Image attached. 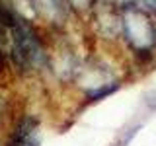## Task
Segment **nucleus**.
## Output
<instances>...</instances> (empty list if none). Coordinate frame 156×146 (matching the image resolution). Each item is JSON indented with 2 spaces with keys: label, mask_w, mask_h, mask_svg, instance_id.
Segmentation results:
<instances>
[{
  "label": "nucleus",
  "mask_w": 156,
  "mask_h": 146,
  "mask_svg": "<svg viewBox=\"0 0 156 146\" xmlns=\"http://www.w3.org/2000/svg\"><path fill=\"white\" fill-rule=\"evenodd\" d=\"M6 33V8L0 6V39Z\"/></svg>",
  "instance_id": "423d86ee"
},
{
  "label": "nucleus",
  "mask_w": 156,
  "mask_h": 146,
  "mask_svg": "<svg viewBox=\"0 0 156 146\" xmlns=\"http://www.w3.org/2000/svg\"><path fill=\"white\" fill-rule=\"evenodd\" d=\"M119 27L125 43L135 55L150 57L156 49V26L150 12L139 8H119Z\"/></svg>",
  "instance_id": "f03ea898"
},
{
  "label": "nucleus",
  "mask_w": 156,
  "mask_h": 146,
  "mask_svg": "<svg viewBox=\"0 0 156 146\" xmlns=\"http://www.w3.org/2000/svg\"><path fill=\"white\" fill-rule=\"evenodd\" d=\"M6 146H39V121L35 117H22L8 136Z\"/></svg>",
  "instance_id": "7ed1b4c3"
},
{
  "label": "nucleus",
  "mask_w": 156,
  "mask_h": 146,
  "mask_svg": "<svg viewBox=\"0 0 156 146\" xmlns=\"http://www.w3.org/2000/svg\"><path fill=\"white\" fill-rule=\"evenodd\" d=\"M6 33L10 35V55L23 70L45 66L47 55L35 27L18 12L6 8Z\"/></svg>",
  "instance_id": "f257e3e1"
},
{
  "label": "nucleus",
  "mask_w": 156,
  "mask_h": 146,
  "mask_svg": "<svg viewBox=\"0 0 156 146\" xmlns=\"http://www.w3.org/2000/svg\"><path fill=\"white\" fill-rule=\"evenodd\" d=\"M119 8H139L144 12H154L156 10V0H111Z\"/></svg>",
  "instance_id": "39448f33"
},
{
  "label": "nucleus",
  "mask_w": 156,
  "mask_h": 146,
  "mask_svg": "<svg viewBox=\"0 0 156 146\" xmlns=\"http://www.w3.org/2000/svg\"><path fill=\"white\" fill-rule=\"evenodd\" d=\"M31 6L37 10V14L49 23H61L66 18L68 4L66 0H29Z\"/></svg>",
  "instance_id": "20e7f679"
}]
</instances>
